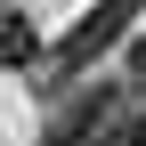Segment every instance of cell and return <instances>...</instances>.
<instances>
[{
	"label": "cell",
	"instance_id": "cell-1",
	"mask_svg": "<svg viewBox=\"0 0 146 146\" xmlns=\"http://www.w3.org/2000/svg\"><path fill=\"white\" fill-rule=\"evenodd\" d=\"M138 8H146V0H98V8H89L81 25H73L65 41H57V89H65L81 65H98L106 49H114L122 33H130V16H138Z\"/></svg>",
	"mask_w": 146,
	"mask_h": 146
},
{
	"label": "cell",
	"instance_id": "cell-2",
	"mask_svg": "<svg viewBox=\"0 0 146 146\" xmlns=\"http://www.w3.org/2000/svg\"><path fill=\"white\" fill-rule=\"evenodd\" d=\"M33 57H41V33H33L16 8H0V65H33Z\"/></svg>",
	"mask_w": 146,
	"mask_h": 146
},
{
	"label": "cell",
	"instance_id": "cell-3",
	"mask_svg": "<svg viewBox=\"0 0 146 146\" xmlns=\"http://www.w3.org/2000/svg\"><path fill=\"white\" fill-rule=\"evenodd\" d=\"M41 146H98V130H81V122H57V130H49Z\"/></svg>",
	"mask_w": 146,
	"mask_h": 146
},
{
	"label": "cell",
	"instance_id": "cell-4",
	"mask_svg": "<svg viewBox=\"0 0 146 146\" xmlns=\"http://www.w3.org/2000/svg\"><path fill=\"white\" fill-rule=\"evenodd\" d=\"M114 146H146V114H138V122H122V130H114Z\"/></svg>",
	"mask_w": 146,
	"mask_h": 146
},
{
	"label": "cell",
	"instance_id": "cell-5",
	"mask_svg": "<svg viewBox=\"0 0 146 146\" xmlns=\"http://www.w3.org/2000/svg\"><path fill=\"white\" fill-rule=\"evenodd\" d=\"M130 81L146 89V41H130Z\"/></svg>",
	"mask_w": 146,
	"mask_h": 146
}]
</instances>
